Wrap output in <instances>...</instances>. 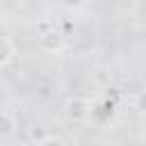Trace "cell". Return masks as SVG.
<instances>
[{
	"instance_id": "cell-1",
	"label": "cell",
	"mask_w": 146,
	"mask_h": 146,
	"mask_svg": "<svg viewBox=\"0 0 146 146\" xmlns=\"http://www.w3.org/2000/svg\"><path fill=\"white\" fill-rule=\"evenodd\" d=\"M39 48L43 50V52H48V55H59L64 48H66V36H64V32L55 25V27H50V30H46V32H41L39 34Z\"/></svg>"
},
{
	"instance_id": "cell-2",
	"label": "cell",
	"mask_w": 146,
	"mask_h": 146,
	"mask_svg": "<svg viewBox=\"0 0 146 146\" xmlns=\"http://www.w3.org/2000/svg\"><path fill=\"white\" fill-rule=\"evenodd\" d=\"M64 110H66V116H68L71 121H87V119L91 116V112H94V105H91V100L84 98V96H71V98L66 100Z\"/></svg>"
},
{
	"instance_id": "cell-3",
	"label": "cell",
	"mask_w": 146,
	"mask_h": 146,
	"mask_svg": "<svg viewBox=\"0 0 146 146\" xmlns=\"http://www.w3.org/2000/svg\"><path fill=\"white\" fill-rule=\"evenodd\" d=\"M16 132V116L7 110H0V139H9Z\"/></svg>"
},
{
	"instance_id": "cell-4",
	"label": "cell",
	"mask_w": 146,
	"mask_h": 146,
	"mask_svg": "<svg viewBox=\"0 0 146 146\" xmlns=\"http://www.w3.org/2000/svg\"><path fill=\"white\" fill-rule=\"evenodd\" d=\"M16 57V46L9 36H0V66L11 64Z\"/></svg>"
},
{
	"instance_id": "cell-5",
	"label": "cell",
	"mask_w": 146,
	"mask_h": 146,
	"mask_svg": "<svg viewBox=\"0 0 146 146\" xmlns=\"http://www.w3.org/2000/svg\"><path fill=\"white\" fill-rule=\"evenodd\" d=\"M59 5H62L64 9H71V11H78V9H82V7L87 5V0H59Z\"/></svg>"
},
{
	"instance_id": "cell-6",
	"label": "cell",
	"mask_w": 146,
	"mask_h": 146,
	"mask_svg": "<svg viewBox=\"0 0 146 146\" xmlns=\"http://www.w3.org/2000/svg\"><path fill=\"white\" fill-rule=\"evenodd\" d=\"M135 105H137V110H139V112L146 116V87H144V89H141V91L135 96Z\"/></svg>"
},
{
	"instance_id": "cell-7",
	"label": "cell",
	"mask_w": 146,
	"mask_h": 146,
	"mask_svg": "<svg viewBox=\"0 0 146 146\" xmlns=\"http://www.w3.org/2000/svg\"><path fill=\"white\" fill-rule=\"evenodd\" d=\"M46 137H48V135H46V130H43V128H39V125L30 128V139H32V141H36V144H39V141H43Z\"/></svg>"
},
{
	"instance_id": "cell-8",
	"label": "cell",
	"mask_w": 146,
	"mask_h": 146,
	"mask_svg": "<svg viewBox=\"0 0 146 146\" xmlns=\"http://www.w3.org/2000/svg\"><path fill=\"white\" fill-rule=\"evenodd\" d=\"M36 146H66V141L64 139H59V137H52V135H48L43 141H39Z\"/></svg>"
},
{
	"instance_id": "cell-9",
	"label": "cell",
	"mask_w": 146,
	"mask_h": 146,
	"mask_svg": "<svg viewBox=\"0 0 146 146\" xmlns=\"http://www.w3.org/2000/svg\"><path fill=\"white\" fill-rule=\"evenodd\" d=\"M50 27H55V21H39V23H36V32H39V34L46 32V30H50Z\"/></svg>"
},
{
	"instance_id": "cell-10",
	"label": "cell",
	"mask_w": 146,
	"mask_h": 146,
	"mask_svg": "<svg viewBox=\"0 0 146 146\" xmlns=\"http://www.w3.org/2000/svg\"><path fill=\"white\" fill-rule=\"evenodd\" d=\"M141 128H144V132H146V116L141 119Z\"/></svg>"
}]
</instances>
